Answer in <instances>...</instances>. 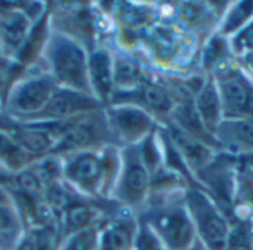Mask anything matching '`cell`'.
Wrapping results in <instances>:
<instances>
[{"instance_id": "f546056e", "label": "cell", "mask_w": 253, "mask_h": 250, "mask_svg": "<svg viewBox=\"0 0 253 250\" xmlns=\"http://www.w3.org/2000/svg\"><path fill=\"white\" fill-rule=\"evenodd\" d=\"M24 236L22 230L0 233V250H15Z\"/></svg>"}, {"instance_id": "3957f363", "label": "cell", "mask_w": 253, "mask_h": 250, "mask_svg": "<svg viewBox=\"0 0 253 250\" xmlns=\"http://www.w3.org/2000/svg\"><path fill=\"white\" fill-rule=\"evenodd\" d=\"M49 74L59 87L92 95L89 83V56L80 42L64 34L50 36L46 42Z\"/></svg>"}, {"instance_id": "4316f807", "label": "cell", "mask_w": 253, "mask_h": 250, "mask_svg": "<svg viewBox=\"0 0 253 250\" xmlns=\"http://www.w3.org/2000/svg\"><path fill=\"white\" fill-rule=\"evenodd\" d=\"M231 53L236 59H240L249 53H253V19L242 28L237 34L228 39Z\"/></svg>"}, {"instance_id": "7a4b0ae2", "label": "cell", "mask_w": 253, "mask_h": 250, "mask_svg": "<svg viewBox=\"0 0 253 250\" xmlns=\"http://www.w3.org/2000/svg\"><path fill=\"white\" fill-rule=\"evenodd\" d=\"M184 196L185 193L148 205L138 216L151 227L166 250H187L197 240Z\"/></svg>"}, {"instance_id": "e0dca14e", "label": "cell", "mask_w": 253, "mask_h": 250, "mask_svg": "<svg viewBox=\"0 0 253 250\" xmlns=\"http://www.w3.org/2000/svg\"><path fill=\"white\" fill-rule=\"evenodd\" d=\"M194 107L206 130L215 136L219 125L224 120V113L219 92L212 74H208L205 83L194 95Z\"/></svg>"}, {"instance_id": "d6986e66", "label": "cell", "mask_w": 253, "mask_h": 250, "mask_svg": "<svg viewBox=\"0 0 253 250\" xmlns=\"http://www.w3.org/2000/svg\"><path fill=\"white\" fill-rule=\"evenodd\" d=\"M253 216V169L239 159L236 193H234V219L246 222Z\"/></svg>"}, {"instance_id": "277c9868", "label": "cell", "mask_w": 253, "mask_h": 250, "mask_svg": "<svg viewBox=\"0 0 253 250\" xmlns=\"http://www.w3.org/2000/svg\"><path fill=\"white\" fill-rule=\"evenodd\" d=\"M224 119H253V80L239 59L231 58L212 73Z\"/></svg>"}, {"instance_id": "ac0fdd59", "label": "cell", "mask_w": 253, "mask_h": 250, "mask_svg": "<svg viewBox=\"0 0 253 250\" xmlns=\"http://www.w3.org/2000/svg\"><path fill=\"white\" fill-rule=\"evenodd\" d=\"M111 61H113L114 93L130 92L144 80L145 74L141 62L136 58L127 53H116L111 55Z\"/></svg>"}, {"instance_id": "2e32d148", "label": "cell", "mask_w": 253, "mask_h": 250, "mask_svg": "<svg viewBox=\"0 0 253 250\" xmlns=\"http://www.w3.org/2000/svg\"><path fill=\"white\" fill-rule=\"evenodd\" d=\"M87 73H89V83H90L93 96L101 104L110 102L114 93L111 53L105 49L93 50L89 55Z\"/></svg>"}, {"instance_id": "8992f818", "label": "cell", "mask_w": 253, "mask_h": 250, "mask_svg": "<svg viewBox=\"0 0 253 250\" xmlns=\"http://www.w3.org/2000/svg\"><path fill=\"white\" fill-rule=\"evenodd\" d=\"M151 173L145 166L139 144L126 145L120 151V169L113 187L114 197L125 209H144L148 203Z\"/></svg>"}, {"instance_id": "4fadbf2b", "label": "cell", "mask_w": 253, "mask_h": 250, "mask_svg": "<svg viewBox=\"0 0 253 250\" xmlns=\"http://www.w3.org/2000/svg\"><path fill=\"white\" fill-rule=\"evenodd\" d=\"M159 125L162 126V129L170 139L172 145L176 148V151L181 154L185 165L194 175L197 170H200L203 166H206L218 153V151L212 150L211 147H208L206 144H203L202 141H199V139L193 138L191 135H188L187 132H184L181 127H178L170 120L162 122Z\"/></svg>"}, {"instance_id": "6da1fadb", "label": "cell", "mask_w": 253, "mask_h": 250, "mask_svg": "<svg viewBox=\"0 0 253 250\" xmlns=\"http://www.w3.org/2000/svg\"><path fill=\"white\" fill-rule=\"evenodd\" d=\"M120 169V153L116 148L105 147L101 153L86 150L71 154V159L62 166V175L67 184L86 196L107 194L114 187Z\"/></svg>"}, {"instance_id": "e575fe53", "label": "cell", "mask_w": 253, "mask_h": 250, "mask_svg": "<svg viewBox=\"0 0 253 250\" xmlns=\"http://www.w3.org/2000/svg\"><path fill=\"white\" fill-rule=\"evenodd\" d=\"M0 205H9L7 196H6V193L1 188H0Z\"/></svg>"}, {"instance_id": "836d02e7", "label": "cell", "mask_w": 253, "mask_h": 250, "mask_svg": "<svg viewBox=\"0 0 253 250\" xmlns=\"http://www.w3.org/2000/svg\"><path fill=\"white\" fill-rule=\"evenodd\" d=\"M187 250H208V249H206V248H205V246H203V245H202L199 240H196V243H194L191 248H188Z\"/></svg>"}, {"instance_id": "ffe728a7", "label": "cell", "mask_w": 253, "mask_h": 250, "mask_svg": "<svg viewBox=\"0 0 253 250\" xmlns=\"http://www.w3.org/2000/svg\"><path fill=\"white\" fill-rule=\"evenodd\" d=\"M30 30V21L25 13L18 10H4L0 13V42L4 46L19 50Z\"/></svg>"}, {"instance_id": "83f0119b", "label": "cell", "mask_w": 253, "mask_h": 250, "mask_svg": "<svg viewBox=\"0 0 253 250\" xmlns=\"http://www.w3.org/2000/svg\"><path fill=\"white\" fill-rule=\"evenodd\" d=\"M225 250H253L246 222H237L231 225Z\"/></svg>"}, {"instance_id": "5b68a950", "label": "cell", "mask_w": 253, "mask_h": 250, "mask_svg": "<svg viewBox=\"0 0 253 250\" xmlns=\"http://www.w3.org/2000/svg\"><path fill=\"white\" fill-rule=\"evenodd\" d=\"M184 202L197 240L208 250H225L231 222L202 188H187Z\"/></svg>"}, {"instance_id": "ba28073f", "label": "cell", "mask_w": 253, "mask_h": 250, "mask_svg": "<svg viewBox=\"0 0 253 250\" xmlns=\"http://www.w3.org/2000/svg\"><path fill=\"white\" fill-rule=\"evenodd\" d=\"M59 86L49 73H33L16 80L7 92V113L18 122L33 120L49 102Z\"/></svg>"}, {"instance_id": "9c48e42d", "label": "cell", "mask_w": 253, "mask_h": 250, "mask_svg": "<svg viewBox=\"0 0 253 250\" xmlns=\"http://www.w3.org/2000/svg\"><path fill=\"white\" fill-rule=\"evenodd\" d=\"M113 141L114 138L110 130L105 111L98 110L95 113L65 122L52 154H74L93 150V147H107V144Z\"/></svg>"}, {"instance_id": "d4e9b609", "label": "cell", "mask_w": 253, "mask_h": 250, "mask_svg": "<svg viewBox=\"0 0 253 250\" xmlns=\"http://www.w3.org/2000/svg\"><path fill=\"white\" fill-rule=\"evenodd\" d=\"M99 224L64 237L56 250H98Z\"/></svg>"}, {"instance_id": "d6a6232c", "label": "cell", "mask_w": 253, "mask_h": 250, "mask_svg": "<svg viewBox=\"0 0 253 250\" xmlns=\"http://www.w3.org/2000/svg\"><path fill=\"white\" fill-rule=\"evenodd\" d=\"M246 225H248V230H249V236H251V242H252V248H253V216L246 221Z\"/></svg>"}, {"instance_id": "7c38bea8", "label": "cell", "mask_w": 253, "mask_h": 250, "mask_svg": "<svg viewBox=\"0 0 253 250\" xmlns=\"http://www.w3.org/2000/svg\"><path fill=\"white\" fill-rule=\"evenodd\" d=\"M110 104H133L150 113L156 120L166 122L175 107V98L166 82L144 77V80L130 92L114 93Z\"/></svg>"}, {"instance_id": "cb8c5ba5", "label": "cell", "mask_w": 253, "mask_h": 250, "mask_svg": "<svg viewBox=\"0 0 253 250\" xmlns=\"http://www.w3.org/2000/svg\"><path fill=\"white\" fill-rule=\"evenodd\" d=\"M33 163L31 157L24 153L18 144L0 127V165L10 172H21Z\"/></svg>"}, {"instance_id": "44dd1931", "label": "cell", "mask_w": 253, "mask_h": 250, "mask_svg": "<svg viewBox=\"0 0 253 250\" xmlns=\"http://www.w3.org/2000/svg\"><path fill=\"white\" fill-rule=\"evenodd\" d=\"M93 225H98L96 210L90 205L83 202L73 200L59 219V228H62V239Z\"/></svg>"}, {"instance_id": "9a60e30c", "label": "cell", "mask_w": 253, "mask_h": 250, "mask_svg": "<svg viewBox=\"0 0 253 250\" xmlns=\"http://www.w3.org/2000/svg\"><path fill=\"white\" fill-rule=\"evenodd\" d=\"M138 218L132 213H117L99 227L98 250H132Z\"/></svg>"}, {"instance_id": "5bb4252c", "label": "cell", "mask_w": 253, "mask_h": 250, "mask_svg": "<svg viewBox=\"0 0 253 250\" xmlns=\"http://www.w3.org/2000/svg\"><path fill=\"white\" fill-rule=\"evenodd\" d=\"M215 138L221 151L236 157L253 153V119H224Z\"/></svg>"}, {"instance_id": "7402d4cb", "label": "cell", "mask_w": 253, "mask_h": 250, "mask_svg": "<svg viewBox=\"0 0 253 250\" xmlns=\"http://www.w3.org/2000/svg\"><path fill=\"white\" fill-rule=\"evenodd\" d=\"M253 19V1L245 0V1H234L228 3L225 12L222 13L216 31L230 39L234 34H237L242 28H245Z\"/></svg>"}, {"instance_id": "484cf974", "label": "cell", "mask_w": 253, "mask_h": 250, "mask_svg": "<svg viewBox=\"0 0 253 250\" xmlns=\"http://www.w3.org/2000/svg\"><path fill=\"white\" fill-rule=\"evenodd\" d=\"M132 250H166V248L157 237V234L151 230V227L145 221L138 218V228Z\"/></svg>"}, {"instance_id": "4dcf8cb0", "label": "cell", "mask_w": 253, "mask_h": 250, "mask_svg": "<svg viewBox=\"0 0 253 250\" xmlns=\"http://www.w3.org/2000/svg\"><path fill=\"white\" fill-rule=\"evenodd\" d=\"M239 62L242 64V67L246 70V73L252 77V80H253V53H249V55H246V56L240 58V59H239Z\"/></svg>"}, {"instance_id": "52a82bcc", "label": "cell", "mask_w": 253, "mask_h": 250, "mask_svg": "<svg viewBox=\"0 0 253 250\" xmlns=\"http://www.w3.org/2000/svg\"><path fill=\"white\" fill-rule=\"evenodd\" d=\"M239 157L225 151H218L215 157L196 172L199 187L215 202L225 218L236 224L234 219V193Z\"/></svg>"}, {"instance_id": "1f68e13d", "label": "cell", "mask_w": 253, "mask_h": 250, "mask_svg": "<svg viewBox=\"0 0 253 250\" xmlns=\"http://www.w3.org/2000/svg\"><path fill=\"white\" fill-rule=\"evenodd\" d=\"M243 163H246L248 166H251L253 169V153L252 154H248V156H242V157H239Z\"/></svg>"}, {"instance_id": "603a6c76", "label": "cell", "mask_w": 253, "mask_h": 250, "mask_svg": "<svg viewBox=\"0 0 253 250\" xmlns=\"http://www.w3.org/2000/svg\"><path fill=\"white\" fill-rule=\"evenodd\" d=\"M231 58H234V56L231 53L228 39L221 36L218 31H215L208 37L205 47L200 53L202 71L206 74H212L215 68H218L221 64H224L225 61H228Z\"/></svg>"}, {"instance_id": "30bf717a", "label": "cell", "mask_w": 253, "mask_h": 250, "mask_svg": "<svg viewBox=\"0 0 253 250\" xmlns=\"http://www.w3.org/2000/svg\"><path fill=\"white\" fill-rule=\"evenodd\" d=\"M105 116L114 141L125 147L141 144L159 125L150 113L133 104H110Z\"/></svg>"}, {"instance_id": "8fae6325", "label": "cell", "mask_w": 253, "mask_h": 250, "mask_svg": "<svg viewBox=\"0 0 253 250\" xmlns=\"http://www.w3.org/2000/svg\"><path fill=\"white\" fill-rule=\"evenodd\" d=\"M102 110V104L92 95L58 87L46 107L27 123H62Z\"/></svg>"}, {"instance_id": "f1b7e54d", "label": "cell", "mask_w": 253, "mask_h": 250, "mask_svg": "<svg viewBox=\"0 0 253 250\" xmlns=\"http://www.w3.org/2000/svg\"><path fill=\"white\" fill-rule=\"evenodd\" d=\"M22 230L18 213L9 205H0V233Z\"/></svg>"}, {"instance_id": "d590c367", "label": "cell", "mask_w": 253, "mask_h": 250, "mask_svg": "<svg viewBox=\"0 0 253 250\" xmlns=\"http://www.w3.org/2000/svg\"><path fill=\"white\" fill-rule=\"evenodd\" d=\"M1 65H3V62H1V55H0V68H1Z\"/></svg>"}]
</instances>
